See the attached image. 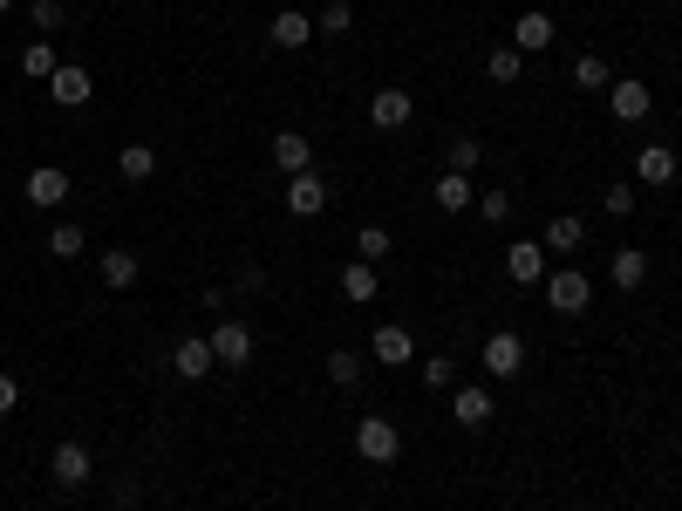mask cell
Instances as JSON below:
<instances>
[{"label":"cell","mask_w":682,"mask_h":511,"mask_svg":"<svg viewBox=\"0 0 682 511\" xmlns=\"http://www.w3.org/2000/svg\"><path fill=\"white\" fill-rule=\"evenodd\" d=\"M478 362H485V375H492V382H512V375L525 369V341L512 335V327H498V335H485Z\"/></svg>","instance_id":"cell-1"},{"label":"cell","mask_w":682,"mask_h":511,"mask_svg":"<svg viewBox=\"0 0 682 511\" xmlns=\"http://www.w3.org/2000/svg\"><path fill=\"white\" fill-rule=\"evenodd\" d=\"M356 450L369 457V464H396V457H402V429L389 416H362L356 423Z\"/></svg>","instance_id":"cell-2"},{"label":"cell","mask_w":682,"mask_h":511,"mask_svg":"<svg viewBox=\"0 0 682 511\" xmlns=\"http://www.w3.org/2000/svg\"><path fill=\"white\" fill-rule=\"evenodd\" d=\"M48 471H55V484L62 491H83V484L96 477V457H89V444H55V457H48Z\"/></svg>","instance_id":"cell-3"},{"label":"cell","mask_w":682,"mask_h":511,"mask_svg":"<svg viewBox=\"0 0 682 511\" xmlns=\"http://www.w3.org/2000/svg\"><path fill=\"white\" fill-rule=\"evenodd\" d=\"M206 341H212V362H219V369H246V362H252V327H246V321H219Z\"/></svg>","instance_id":"cell-4"},{"label":"cell","mask_w":682,"mask_h":511,"mask_svg":"<svg viewBox=\"0 0 682 511\" xmlns=\"http://www.w3.org/2000/svg\"><path fill=\"white\" fill-rule=\"evenodd\" d=\"M546 300H553V314H587V300H594V287H587V273H573V266H560V273H546Z\"/></svg>","instance_id":"cell-5"},{"label":"cell","mask_w":682,"mask_h":511,"mask_svg":"<svg viewBox=\"0 0 682 511\" xmlns=\"http://www.w3.org/2000/svg\"><path fill=\"white\" fill-rule=\"evenodd\" d=\"M608 102H615V123H642V116L655 110L648 83H635V75H615V83H608Z\"/></svg>","instance_id":"cell-6"},{"label":"cell","mask_w":682,"mask_h":511,"mask_svg":"<svg viewBox=\"0 0 682 511\" xmlns=\"http://www.w3.org/2000/svg\"><path fill=\"white\" fill-rule=\"evenodd\" d=\"M48 96H55L62 110H83V102L96 96V83H89V68H83V62H62L55 75H48Z\"/></svg>","instance_id":"cell-7"},{"label":"cell","mask_w":682,"mask_h":511,"mask_svg":"<svg viewBox=\"0 0 682 511\" xmlns=\"http://www.w3.org/2000/svg\"><path fill=\"white\" fill-rule=\"evenodd\" d=\"M287 212H294V219H321V212H327V177H314V171L287 177Z\"/></svg>","instance_id":"cell-8"},{"label":"cell","mask_w":682,"mask_h":511,"mask_svg":"<svg viewBox=\"0 0 682 511\" xmlns=\"http://www.w3.org/2000/svg\"><path fill=\"white\" fill-rule=\"evenodd\" d=\"M369 354H375V362H383V369H402V362H417V341H410V327H375V335H369Z\"/></svg>","instance_id":"cell-9"},{"label":"cell","mask_w":682,"mask_h":511,"mask_svg":"<svg viewBox=\"0 0 682 511\" xmlns=\"http://www.w3.org/2000/svg\"><path fill=\"white\" fill-rule=\"evenodd\" d=\"M553 41H560V28H553V14L525 8V14H519V28H512V48H519V55H540V48H553Z\"/></svg>","instance_id":"cell-10"},{"label":"cell","mask_w":682,"mask_h":511,"mask_svg":"<svg viewBox=\"0 0 682 511\" xmlns=\"http://www.w3.org/2000/svg\"><path fill=\"white\" fill-rule=\"evenodd\" d=\"M410 116H417V102L402 96V89H375L369 96V123H375V130H402Z\"/></svg>","instance_id":"cell-11"},{"label":"cell","mask_w":682,"mask_h":511,"mask_svg":"<svg viewBox=\"0 0 682 511\" xmlns=\"http://www.w3.org/2000/svg\"><path fill=\"white\" fill-rule=\"evenodd\" d=\"M505 273H512L519 287H540V279H546V246L540 239H519L512 252H505Z\"/></svg>","instance_id":"cell-12"},{"label":"cell","mask_w":682,"mask_h":511,"mask_svg":"<svg viewBox=\"0 0 682 511\" xmlns=\"http://www.w3.org/2000/svg\"><path fill=\"white\" fill-rule=\"evenodd\" d=\"M273 48H308L314 41V14H300V8H281L273 14V28H266Z\"/></svg>","instance_id":"cell-13"},{"label":"cell","mask_w":682,"mask_h":511,"mask_svg":"<svg viewBox=\"0 0 682 511\" xmlns=\"http://www.w3.org/2000/svg\"><path fill=\"white\" fill-rule=\"evenodd\" d=\"M273 164H281L287 177H300V171H314V144L300 137V130H281L273 137Z\"/></svg>","instance_id":"cell-14"},{"label":"cell","mask_w":682,"mask_h":511,"mask_svg":"<svg viewBox=\"0 0 682 511\" xmlns=\"http://www.w3.org/2000/svg\"><path fill=\"white\" fill-rule=\"evenodd\" d=\"M171 362H178V375H185V382H206V375L219 369V362H212V341H206V335H185Z\"/></svg>","instance_id":"cell-15"},{"label":"cell","mask_w":682,"mask_h":511,"mask_svg":"<svg viewBox=\"0 0 682 511\" xmlns=\"http://www.w3.org/2000/svg\"><path fill=\"white\" fill-rule=\"evenodd\" d=\"M28 204H69V171L62 164L28 171Z\"/></svg>","instance_id":"cell-16"},{"label":"cell","mask_w":682,"mask_h":511,"mask_svg":"<svg viewBox=\"0 0 682 511\" xmlns=\"http://www.w3.org/2000/svg\"><path fill=\"white\" fill-rule=\"evenodd\" d=\"M635 177H642V185H669V177H675V150L669 144H642L635 150Z\"/></svg>","instance_id":"cell-17"},{"label":"cell","mask_w":682,"mask_h":511,"mask_svg":"<svg viewBox=\"0 0 682 511\" xmlns=\"http://www.w3.org/2000/svg\"><path fill=\"white\" fill-rule=\"evenodd\" d=\"M450 416H458L464 429H485L492 423V389H458L450 396Z\"/></svg>","instance_id":"cell-18"},{"label":"cell","mask_w":682,"mask_h":511,"mask_svg":"<svg viewBox=\"0 0 682 511\" xmlns=\"http://www.w3.org/2000/svg\"><path fill=\"white\" fill-rule=\"evenodd\" d=\"M642 279H648V252H642V246H621V252H615V287L635 294Z\"/></svg>","instance_id":"cell-19"},{"label":"cell","mask_w":682,"mask_h":511,"mask_svg":"<svg viewBox=\"0 0 682 511\" xmlns=\"http://www.w3.org/2000/svg\"><path fill=\"white\" fill-rule=\"evenodd\" d=\"M580 239H587V225H580L573 212H560V219L546 225V239H540V246H546V252H580Z\"/></svg>","instance_id":"cell-20"},{"label":"cell","mask_w":682,"mask_h":511,"mask_svg":"<svg viewBox=\"0 0 682 511\" xmlns=\"http://www.w3.org/2000/svg\"><path fill=\"white\" fill-rule=\"evenodd\" d=\"M116 171L131 177V185H144V177L158 171V150H150V144H123V150H116Z\"/></svg>","instance_id":"cell-21"},{"label":"cell","mask_w":682,"mask_h":511,"mask_svg":"<svg viewBox=\"0 0 682 511\" xmlns=\"http://www.w3.org/2000/svg\"><path fill=\"white\" fill-rule=\"evenodd\" d=\"M137 273H144V266H137V252H123V246H116V252H103V287H116V294H123V287H137Z\"/></svg>","instance_id":"cell-22"},{"label":"cell","mask_w":682,"mask_h":511,"mask_svg":"<svg viewBox=\"0 0 682 511\" xmlns=\"http://www.w3.org/2000/svg\"><path fill=\"white\" fill-rule=\"evenodd\" d=\"M431 198L444 204V212H464V204H478V198H471V177H464V171H444Z\"/></svg>","instance_id":"cell-23"},{"label":"cell","mask_w":682,"mask_h":511,"mask_svg":"<svg viewBox=\"0 0 682 511\" xmlns=\"http://www.w3.org/2000/svg\"><path fill=\"white\" fill-rule=\"evenodd\" d=\"M342 294L356 300V307L375 300V266H369V260H348V266H342Z\"/></svg>","instance_id":"cell-24"},{"label":"cell","mask_w":682,"mask_h":511,"mask_svg":"<svg viewBox=\"0 0 682 511\" xmlns=\"http://www.w3.org/2000/svg\"><path fill=\"white\" fill-rule=\"evenodd\" d=\"M327 382H335V389H356V382H362V354L335 348V354H327Z\"/></svg>","instance_id":"cell-25"},{"label":"cell","mask_w":682,"mask_h":511,"mask_svg":"<svg viewBox=\"0 0 682 511\" xmlns=\"http://www.w3.org/2000/svg\"><path fill=\"white\" fill-rule=\"evenodd\" d=\"M485 68H492V83H519V75H525V55H519V48H492Z\"/></svg>","instance_id":"cell-26"},{"label":"cell","mask_w":682,"mask_h":511,"mask_svg":"<svg viewBox=\"0 0 682 511\" xmlns=\"http://www.w3.org/2000/svg\"><path fill=\"white\" fill-rule=\"evenodd\" d=\"M314 28L321 35H348V28H356V8H348V0H327V8L314 14Z\"/></svg>","instance_id":"cell-27"},{"label":"cell","mask_w":682,"mask_h":511,"mask_svg":"<svg viewBox=\"0 0 682 511\" xmlns=\"http://www.w3.org/2000/svg\"><path fill=\"white\" fill-rule=\"evenodd\" d=\"M573 83H580V89H608V83H615V68L600 62V55H580V62H573Z\"/></svg>","instance_id":"cell-28"},{"label":"cell","mask_w":682,"mask_h":511,"mask_svg":"<svg viewBox=\"0 0 682 511\" xmlns=\"http://www.w3.org/2000/svg\"><path fill=\"white\" fill-rule=\"evenodd\" d=\"M389 246H396V239L383 233V225H362V233H356V252H362L369 266H375V260H389Z\"/></svg>","instance_id":"cell-29"},{"label":"cell","mask_w":682,"mask_h":511,"mask_svg":"<svg viewBox=\"0 0 682 511\" xmlns=\"http://www.w3.org/2000/svg\"><path fill=\"white\" fill-rule=\"evenodd\" d=\"M48 252H55V260H75V252H83V225H55V233H48Z\"/></svg>","instance_id":"cell-30"},{"label":"cell","mask_w":682,"mask_h":511,"mask_svg":"<svg viewBox=\"0 0 682 511\" xmlns=\"http://www.w3.org/2000/svg\"><path fill=\"white\" fill-rule=\"evenodd\" d=\"M478 164H485V144H478V137H458V144H450V171H478Z\"/></svg>","instance_id":"cell-31"},{"label":"cell","mask_w":682,"mask_h":511,"mask_svg":"<svg viewBox=\"0 0 682 511\" xmlns=\"http://www.w3.org/2000/svg\"><path fill=\"white\" fill-rule=\"evenodd\" d=\"M21 68H28V75H35V83H48V75H55L62 62H55V48H48V41H35V48H28V55H21Z\"/></svg>","instance_id":"cell-32"},{"label":"cell","mask_w":682,"mask_h":511,"mask_svg":"<svg viewBox=\"0 0 682 511\" xmlns=\"http://www.w3.org/2000/svg\"><path fill=\"white\" fill-rule=\"evenodd\" d=\"M417 375H423V389H450V354H423Z\"/></svg>","instance_id":"cell-33"},{"label":"cell","mask_w":682,"mask_h":511,"mask_svg":"<svg viewBox=\"0 0 682 511\" xmlns=\"http://www.w3.org/2000/svg\"><path fill=\"white\" fill-rule=\"evenodd\" d=\"M62 21H69V8H62V0H35V28H41V35H55Z\"/></svg>","instance_id":"cell-34"},{"label":"cell","mask_w":682,"mask_h":511,"mask_svg":"<svg viewBox=\"0 0 682 511\" xmlns=\"http://www.w3.org/2000/svg\"><path fill=\"white\" fill-rule=\"evenodd\" d=\"M478 219L505 225V219H512V198H505V191H485V198H478Z\"/></svg>","instance_id":"cell-35"},{"label":"cell","mask_w":682,"mask_h":511,"mask_svg":"<svg viewBox=\"0 0 682 511\" xmlns=\"http://www.w3.org/2000/svg\"><path fill=\"white\" fill-rule=\"evenodd\" d=\"M600 204H608V219H628V212H635V185H608Z\"/></svg>","instance_id":"cell-36"},{"label":"cell","mask_w":682,"mask_h":511,"mask_svg":"<svg viewBox=\"0 0 682 511\" xmlns=\"http://www.w3.org/2000/svg\"><path fill=\"white\" fill-rule=\"evenodd\" d=\"M14 402H21V382H14L8 369H0V416H8V409H14Z\"/></svg>","instance_id":"cell-37"},{"label":"cell","mask_w":682,"mask_h":511,"mask_svg":"<svg viewBox=\"0 0 682 511\" xmlns=\"http://www.w3.org/2000/svg\"><path fill=\"white\" fill-rule=\"evenodd\" d=\"M8 8H14V0H0V14H8Z\"/></svg>","instance_id":"cell-38"}]
</instances>
